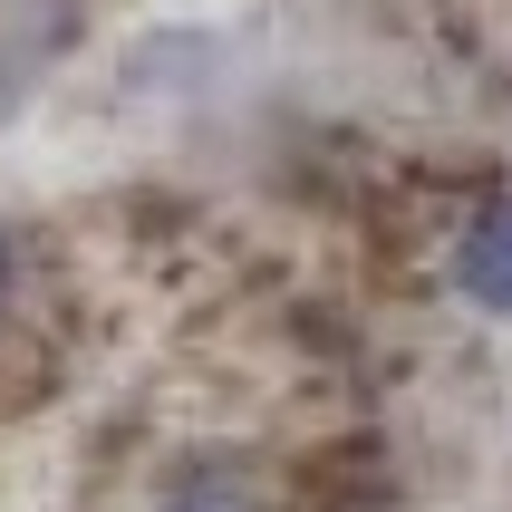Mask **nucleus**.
I'll return each mask as SVG.
<instances>
[{
    "label": "nucleus",
    "mask_w": 512,
    "mask_h": 512,
    "mask_svg": "<svg viewBox=\"0 0 512 512\" xmlns=\"http://www.w3.org/2000/svg\"><path fill=\"white\" fill-rule=\"evenodd\" d=\"M455 290L474 300V310L512 319V194H493L484 213L455 232Z\"/></svg>",
    "instance_id": "nucleus-1"
},
{
    "label": "nucleus",
    "mask_w": 512,
    "mask_h": 512,
    "mask_svg": "<svg viewBox=\"0 0 512 512\" xmlns=\"http://www.w3.org/2000/svg\"><path fill=\"white\" fill-rule=\"evenodd\" d=\"M0 271H10V242H0Z\"/></svg>",
    "instance_id": "nucleus-3"
},
{
    "label": "nucleus",
    "mask_w": 512,
    "mask_h": 512,
    "mask_svg": "<svg viewBox=\"0 0 512 512\" xmlns=\"http://www.w3.org/2000/svg\"><path fill=\"white\" fill-rule=\"evenodd\" d=\"M174 512H252V493H232V484H203V493H184Z\"/></svg>",
    "instance_id": "nucleus-2"
}]
</instances>
